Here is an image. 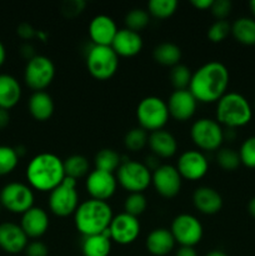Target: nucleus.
<instances>
[{"mask_svg": "<svg viewBox=\"0 0 255 256\" xmlns=\"http://www.w3.org/2000/svg\"><path fill=\"white\" fill-rule=\"evenodd\" d=\"M229 70L220 62H208L192 72L189 90L198 102H214L226 94Z\"/></svg>", "mask_w": 255, "mask_h": 256, "instance_id": "f257e3e1", "label": "nucleus"}, {"mask_svg": "<svg viewBox=\"0 0 255 256\" xmlns=\"http://www.w3.org/2000/svg\"><path fill=\"white\" fill-rule=\"evenodd\" d=\"M26 179L39 192H52L65 179L64 162L52 152H40L29 162Z\"/></svg>", "mask_w": 255, "mask_h": 256, "instance_id": "f03ea898", "label": "nucleus"}, {"mask_svg": "<svg viewBox=\"0 0 255 256\" xmlns=\"http://www.w3.org/2000/svg\"><path fill=\"white\" fill-rule=\"evenodd\" d=\"M112 210L106 202L89 199L82 202L74 212L75 226L82 236L102 234L109 229Z\"/></svg>", "mask_w": 255, "mask_h": 256, "instance_id": "7ed1b4c3", "label": "nucleus"}, {"mask_svg": "<svg viewBox=\"0 0 255 256\" xmlns=\"http://www.w3.org/2000/svg\"><path fill=\"white\" fill-rule=\"evenodd\" d=\"M216 102V120L219 124L235 129L244 126L252 120V105L244 95L234 92H226Z\"/></svg>", "mask_w": 255, "mask_h": 256, "instance_id": "20e7f679", "label": "nucleus"}, {"mask_svg": "<svg viewBox=\"0 0 255 256\" xmlns=\"http://www.w3.org/2000/svg\"><path fill=\"white\" fill-rule=\"evenodd\" d=\"M86 68L95 79H110L119 68V55L112 46L92 45L86 54Z\"/></svg>", "mask_w": 255, "mask_h": 256, "instance_id": "39448f33", "label": "nucleus"}, {"mask_svg": "<svg viewBox=\"0 0 255 256\" xmlns=\"http://www.w3.org/2000/svg\"><path fill=\"white\" fill-rule=\"evenodd\" d=\"M168 104L159 96H146L140 100L136 108V118L144 130H160L169 120Z\"/></svg>", "mask_w": 255, "mask_h": 256, "instance_id": "423d86ee", "label": "nucleus"}, {"mask_svg": "<svg viewBox=\"0 0 255 256\" xmlns=\"http://www.w3.org/2000/svg\"><path fill=\"white\" fill-rule=\"evenodd\" d=\"M79 206V194L76 190V180L66 178L60 185L50 192L49 208L56 216H69L74 214Z\"/></svg>", "mask_w": 255, "mask_h": 256, "instance_id": "0eeeda50", "label": "nucleus"}, {"mask_svg": "<svg viewBox=\"0 0 255 256\" xmlns=\"http://www.w3.org/2000/svg\"><path fill=\"white\" fill-rule=\"evenodd\" d=\"M55 76V65L50 58L45 55H35L28 60L24 70V80L30 89L44 92Z\"/></svg>", "mask_w": 255, "mask_h": 256, "instance_id": "6e6552de", "label": "nucleus"}, {"mask_svg": "<svg viewBox=\"0 0 255 256\" xmlns=\"http://www.w3.org/2000/svg\"><path fill=\"white\" fill-rule=\"evenodd\" d=\"M116 172L118 182L129 192H142L152 184V172L144 162L126 160Z\"/></svg>", "mask_w": 255, "mask_h": 256, "instance_id": "1a4fd4ad", "label": "nucleus"}, {"mask_svg": "<svg viewBox=\"0 0 255 256\" xmlns=\"http://www.w3.org/2000/svg\"><path fill=\"white\" fill-rule=\"evenodd\" d=\"M190 136L194 144L202 150L220 149L224 142V132L220 124L209 118L198 119L192 125Z\"/></svg>", "mask_w": 255, "mask_h": 256, "instance_id": "9d476101", "label": "nucleus"}, {"mask_svg": "<svg viewBox=\"0 0 255 256\" xmlns=\"http://www.w3.org/2000/svg\"><path fill=\"white\" fill-rule=\"evenodd\" d=\"M0 202L10 212L24 214L34 206L32 188L22 182H9L0 192Z\"/></svg>", "mask_w": 255, "mask_h": 256, "instance_id": "9b49d317", "label": "nucleus"}, {"mask_svg": "<svg viewBox=\"0 0 255 256\" xmlns=\"http://www.w3.org/2000/svg\"><path fill=\"white\" fill-rule=\"evenodd\" d=\"M170 232L180 246L194 248L202 240L204 230L202 222L194 215L180 214L172 219Z\"/></svg>", "mask_w": 255, "mask_h": 256, "instance_id": "f8f14e48", "label": "nucleus"}, {"mask_svg": "<svg viewBox=\"0 0 255 256\" xmlns=\"http://www.w3.org/2000/svg\"><path fill=\"white\" fill-rule=\"evenodd\" d=\"M108 232L112 242L120 245L132 244L140 234V222L138 218L126 212H122L112 218Z\"/></svg>", "mask_w": 255, "mask_h": 256, "instance_id": "ddd939ff", "label": "nucleus"}, {"mask_svg": "<svg viewBox=\"0 0 255 256\" xmlns=\"http://www.w3.org/2000/svg\"><path fill=\"white\" fill-rule=\"evenodd\" d=\"M152 184L162 198H174L182 188V175L172 165H160L152 172Z\"/></svg>", "mask_w": 255, "mask_h": 256, "instance_id": "4468645a", "label": "nucleus"}, {"mask_svg": "<svg viewBox=\"0 0 255 256\" xmlns=\"http://www.w3.org/2000/svg\"><path fill=\"white\" fill-rule=\"evenodd\" d=\"M116 184L118 180L114 174L95 169L88 174L85 186L92 199L106 202L114 195Z\"/></svg>", "mask_w": 255, "mask_h": 256, "instance_id": "2eb2a0df", "label": "nucleus"}, {"mask_svg": "<svg viewBox=\"0 0 255 256\" xmlns=\"http://www.w3.org/2000/svg\"><path fill=\"white\" fill-rule=\"evenodd\" d=\"M176 169L182 178L188 180H199L208 172L209 162L202 152L186 150L178 159Z\"/></svg>", "mask_w": 255, "mask_h": 256, "instance_id": "dca6fc26", "label": "nucleus"}, {"mask_svg": "<svg viewBox=\"0 0 255 256\" xmlns=\"http://www.w3.org/2000/svg\"><path fill=\"white\" fill-rule=\"evenodd\" d=\"M169 114L179 122L189 120L196 110L198 100L189 89L174 90L168 100Z\"/></svg>", "mask_w": 255, "mask_h": 256, "instance_id": "f3484780", "label": "nucleus"}, {"mask_svg": "<svg viewBox=\"0 0 255 256\" xmlns=\"http://www.w3.org/2000/svg\"><path fill=\"white\" fill-rule=\"evenodd\" d=\"M118 28L112 18L100 14L92 19L89 24V36L92 45L110 46L118 32Z\"/></svg>", "mask_w": 255, "mask_h": 256, "instance_id": "a211bd4d", "label": "nucleus"}, {"mask_svg": "<svg viewBox=\"0 0 255 256\" xmlns=\"http://www.w3.org/2000/svg\"><path fill=\"white\" fill-rule=\"evenodd\" d=\"M28 236L20 225L14 222L0 224V248L9 254H18L25 250Z\"/></svg>", "mask_w": 255, "mask_h": 256, "instance_id": "6ab92c4d", "label": "nucleus"}, {"mask_svg": "<svg viewBox=\"0 0 255 256\" xmlns=\"http://www.w3.org/2000/svg\"><path fill=\"white\" fill-rule=\"evenodd\" d=\"M20 226L24 230L28 238L38 239V238L42 236L49 229L48 212L42 208L32 206V209L22 214Z\"/></svg>", "mask_w": 255, "mask_h": 256, "instance_id": "aec40b11", "label": "nucleus"}, {"mask_svg": "<svg viewBox=\"0 0 255 256\" xmlns=\"http://www.w3.org/2000/svg\"><path fill=\"white\" fill-rule=\"evenodd\" d=\"M110 46L119 56H134L142 49V38L138 32L128 28L118 30Z\"/></svg>", "mask_w": 255, "mask_h": 256, "instance_id": "412c9836", "label": "nucleus"}, {"mask_svg": "<svg viewBox=\"0 0 255 256\" xmlns=\"http://www.w3.org/2000/svg\"><path fill=\"white\" fill-rule=\"evenodd\" d=\"M192 204L200 212L216 214L222 208V198L214 188L199 186L192 192Z\"/></svg>", "mask_w": 255, "mask_h": 256, "instance_id": "4be33fe9", "label": "nucleus"}, {"mask_svg": "<svg viewBox=\"0 0 255 256\" xmlns=\"http://www.w3.org/2000/svg\"><path fill=\"white\" fill-rule=\"evenodd\" d=\"M145 245H146L148 252L152 255L165 256L174 249L175 239L170 230L165 229V228H158V229L150 232Z\"/></svg>", "mask_w": 255, "mask_h": 256, "instance_id": "5701e85b", "label": "nucleus"}, {"mask_svg": "<svg viewBox=\"0 0 255 256\" xmlns=\"http://www.w3.org/2000/svg\"><path fill=\"white\" fill-rule=\"evenodd\" d=\"M150 149L158 158H170L176 152L178 142L174 135L168 130L160 129L152 132L148 139Z\"/></svg>", "mask_w": 255, "mask_h": 256, "instance_id": "b1692460", "label": "nucleus"}, {"mask_svg": "<svg viewBox=\"0 0 255 256\" xmlns=\"http://www.w3.org/2000/svg\"><path fill=\"white\" fill-rule=\"evenodd\" d=\"M22 98V86L12 75L0 74V108L12 109Z\"/></svg>", "mask_w": 255, "mask_h": 256, "instance_id": "393cba45", "label": "nucleus"}, {"mask_svg": "<svg viewBox=\"0 0 255 256\" xmlns=\"http://www.w3.org/2000/svg\"><path fill=\"white\" fill-rule=\"evenodd\" d=\"M29 112L38 122H45L50 119L54 112L55 105L52 95L46 92H34L29 99Z\"/></svg>", "mask_w": 255, "mask_h": 256, "instance_id": "a878e982", "label": "nucleus"}, {"mask_svg": "<svg viewBox=\"0 0 255 256\" xmlns=\"http://www.w3.org/2000/svg\"><path fill=\"white\" fill-rule=\"evenodd\" d=\"M110 250H112V239L108 230L102 234L82 238V256H109Z\"/></svg>", "mask_w": 255, "mask_h": 256, "instance_id": "bb28decb", "label": "nucleus"}, {"mask_svg": "<svg viewBox=\"0 0 255 256\" xmlns=\"http://www.w3.org/2000/svg\"><path fill=\"white\" fill-rule=\"evenodd\" d=\"M152 58L159 64L165 66H175L182 59V50L175 42H162L152 50Z\"/></svg>", "mask_w": 255, "mask_h": 256, "instance_id": "cd10ccee", "label": "nucleus"}, {"mask_svg": "<svg viewBox=\"0 0 255 256\" xmlns=\"http://www.w3.org/2000/svg\"><path fill=\"white\" fill-rule=\"evenodd\" d=\"M232 34L244 45H255V19L242 16L232 24Z\"/></svg>", "mask_w": 255, "mask_h": 256, "instance_id": "c85d7f7f", "label": "nucleus"}, {"mask_svg": "<svg viewBox=\"0 0 255 256\" xmlns=\"http://www.w3.org/2000/svg\"><path fill=\"white\" fill-rule=\"evenodd\" d=\"M94 162L95 169L114 174V172H118L119 166L122 165V158H120L119 152H115L114 149L104 148L96 152Z\"/></svg>", "mask_w": 255, "mask_h": 256, "instance_id": "c756f323", "label": "nucleus"}, {"mask_svg": "<svg viewBox=\"0 0 255 256\" xmlns=\"http://www.w3.org/2000/svg\"><path fill=\"white\" fill-rule=\"evenodd\" d=\"M64 162V172L65 176L72 178V179L78 180L79 178H82L89 172V162L84 155L74 154L66 158Z\"/></svg>", "mask_w": 255, "mask_h": 256, "instance_id": "7c9ffc66", "label": "nucleus"}, {"mask_svg": "<svg viewBox=\"0 0 255 256\" xmlns=\"http://www.w3.org/2000/svg\"><path fill=\"white\" fill-rule=\"evenodd\" d=\"M150 22V14L148 10L142 9V8H134L128 14L125 15V25L128 29L134 30L139 32L140 30L148 26Z\"/></svg>", "mask_w": 255, "mask_h": 256, "instance_id": "2f4dec72", "label": "nucleus"}, {"mask_svg": "<svg viewBox=\"0 0 255 256\" xmlns=\"http://www.w3.org/2000/svg\"><path fill=\"white\" fill-rule=\"evenodd\" d=\"M178 2L176 0H150L148 2V12L152 16L165 19L169 18L176 12Z\"/></svg>", "mask_w": 255, "mask_h": 256, "instance_id": "473e14b6", "label": "nucleus"}, {"mask_svg": "<svg viewBox=\"0 0 255 256\" xmlns=\"http://www.w3.org/2000/svg\"><path fill=\"white\" fill-rule=\"evenodd\" d=\"M192 76V72H190L189 68L186 65L180 64V62L172 66V70H170V82H172L175 90L189 89Z\"/></svg>", "mask_w": 255, "mask_h": 256, "instance_id": "72a5a7b5", "label": "nucleus"}, {"mask_svg": "<svg viewBox=\"0 0 255 256\" xmlns=\"http://www.w3.org/2000/svg\"><path fill=\"white\" fill-rule=\"evenodd\" d=\"M148 206L146 198L142 192H129L124 200V212L138 218L145 212Z\"/></svg>", "mask_w": 255, "mask_h": 256, "instance_id": "f704fd0d", "label": "nucleus"}, {"mask_svg": "<svg viewBox=\"0 0 255 256\" xmlns=\"http://www.w3.org/2000/svg\"><path fill=\"white\" fill-rule=\"evenodd\" d=\"M19 155L12 146L0 145V175H8L16 168Z\"/></svg>", "mask_w": 255, "mask_h": 256, "instance_id": "c9c22d12", "label": "nucleus"}, {"mask_svg": "<svg viewBox=\"0 0 255 256\" xmlns=\"http://www.w3.org/2000/svg\"><path fill=\"white\" fill-rule=\"evenodd\" d=\"M216 162L220 165V168L226 172H232L239 168L242 164L239 156V152H235L234 149L230 148H220L216 154Z\"/></svg>", "mask_w": 255, "mask_h": 256, "instance_id": "e433bc0d", "label": "nucleus"}, {"mask_svg": "<svg viewBox=\"0 0 255 256\" xmlns=\"http://www.w3.org/2000/svg\"><path fill=\"white\" fill-rule=\"evenodd\" d=\"M148 139H149V136L146 134V130L140 126L132 128L125 134L124 144L132 152H139L148 144Z\"/></svg>", "mask_w": 255, "mask_h": 256, "instance_id": "4c0bfd02", "label": "nucleus"}, {"mask_svg": "<svg viewBox=\"0 0 255 256\" xmlns=\"http://www.w3.org/2000/svg\"><path fill=\"white\" fill-rule=\"evenodd\" d=\"M232 32V24L228 20H216L208 29V38L212 42H220Z\"/></svg>", "mask_w": 255, "mask_h": 256, "instance_id": "58836bf2", "label": "nucleus"}, {"mask_svg": "<svg viewBox=\"0 0 255 256\" xmlns=\"http://www.w3.org/2000/svg\"><path fill=\"white\" fill-rule=\"evenodd\" d=\"M239 156L242 164L245 166L255 168V135L254 136H249L242 142V146L239 149Z\"/></svg>", "mask_w": 255, "mask_h": 256, "instance_id": "ea45409f", "label": "nucleus"}, {"mask_svg": "<svg viewBox=\"0 0 255 256\" xmlns=\"http://www.w3.org/2000/svg\"><path fill=\"white\" fill-rule=\"evenodd\" d=\"M232 4L230 0H212L210 12L218 20H225V18L232 12Z\"/></svg>", "mask_w": 255, "mask_h": 256, "instance_id": "a19ab883", "label": "nucleus"}, {"mask_svg": "<svg viewBox=\"0 0 255 256\" xmlns=\"http://www.w3.org/2000/svg\"><path fill=\"white\" fill-rule=\"evenodd\" d=\"M85 2L84 0H66L62 4V10L68 18H74L79 15L84 10Z\"/></svg>", "mask_w": 255, "mask_h": 256, "instance_id": "79ce46f5", "label": "nucleus"}, {"mask_svg": "<svg viewBox=\"0 0 255 256\" xmlns=\"http://www.w3.org/2000/svg\"><path fill=\"white\" fill-rule=\"evenodd\" d=\"M25 254L26 256H48L49 254V249L46 245L42 242H29L25 248Z\"/></svg>", "mask_w": 255, "mask_h": 256, "instance_id": "37998d69", "label": "nucleus"}, {"mask_svg": "<svg viewBox=\"0 0 255 256\" xmlns=\"http://www.w3.org/2000/svg\"><path fill=\"white\" fill-rule=\"evenodd\" d=\"M18 34H19V36L22 38V39H25V40H30L32 38H34L35 35L38 34L36 30L32 28V24H29V22H22V24L18 26Z\"/></svg>", "mask_w": 255, "mask_h": 256, "instance_id": "c03bdc74", "label": "nucleus"}, {"mask_svg": "<svg viewBox=\"0 0 255 256\" xmlns=\"http://www.w3.org/2000/svg\"><path fill=\"white\" fill-rule=\"evenodd\" d=\"M10 122V114L6 109L0 108V130L5 129Z\"/></svg>", "mask_w": 255, "mask_h": 256, "instance_id": "a18cd8bd", "label": "nucleus"}, {"mask_svg": "<svg viewBox=\"0 0 255 256\" xmlns=\"http://www.w3.org/2000/svg\"><path fill=\"white\" fill-rule=\"evenodd\" d=\"M175 256H198V254L192 246H180Z\"/></svg>", "mask_w": 255, "mask_h": 256, "instance_id": "49530a36", "label": "nucleus"}, {"mask_svg": "<svg viewBox=\"0 0 255 256\" xmlns=\"http://www.w3.org/2000/svg\"><path fill=\"white\" fill-rule=\"evenodd\" d=\"M192 4L200 10L210 9L212 5V0H192Z\"/></svg>", "mask_w": 255, "mask_h": 256, "instance_id": "de8ad7c7", "label": "nucleus"}, {"mask_svg": "<svg viewBox=\"0 0 255 256\" xmlns=\"http://www.w3.org/2000/svg\"><path fill=\"white\" fill-rule=\"evenodd\" d=\"M22 54L24 55L28 60L34 58L35 54H34V48H32V45L29 44V42H25V44L22 46Z\"/></svg>", "mask_w": 255, "mask_h": 256, "instance_id": "09e8293b", "label": "nucleus"}, {"mask_svg": "<svg viewBox=\"0 0 255 256\" xmlns=\"http://www.w3.org/2000/svg\"><path fill=\"white\" fill-rule=\"evenodd\" d=\"M248 212L252 218H255V196L250 199L249 204H248Z\"/></svg>", "mask_w": 255, "mask_h": 256, "instance_id": "8fccbe9b", "label": "nucleus"}, {"mask_svg": "<svg viewBox=\"0 0 255 256\" xmlns=\"http://www.w3.org/2000/svg\"><path fill=\"white\" fill-rule=\"evenodd\" d=\"M5 58H6V50H5L4 44H2V42H0V66H2V65L4 64Z\"/></svg>", "mask_w": 255, "mask_h": 256, "instance_id": "3c124183", "label": "nucleus"}, {"mask_svg": "<svg viewBox=\"0 0 255 256\" xmlns=\"http://www.w3.org/2000/svg\"><path fill=\"white\" fill-rule=\"evenodd\" d=\"M205 256H228L225 254L224 252H222V250H212L210 252H208Z\"/></svg>", "mask_w": 255, "mask_h": 256, "instance_id": "603ef678", "label": "nucleus"}, {"mask_svg": "<svg viewBox=\"0 0 255 256\" xmlns=\"http://www.w3.org/2000/svg\"><path fill=\"white\" fill-rule=\"evenodd\" d=\"M249 8H250V10H252V14L255 15V0H252V2H249Z\"/></svg>", "mask_w": 255, "mask_h": 256, "instance_id": "864d4df0", "label": "nucleus"}, {"mask_svg": "<svg viewBox=\"0 0 255 256\" xmlns=\"http://www.w3.org/2000/svg\"><path fill=\"white\" fill-rule=\"evenodd\" d=\"M254 105H255V102H254Z\"/></svg>", "mask_w": 255, "mask_h": 256, "instance_id": "5fc2aeb1", "label": "nucleus"}]
</instances>
